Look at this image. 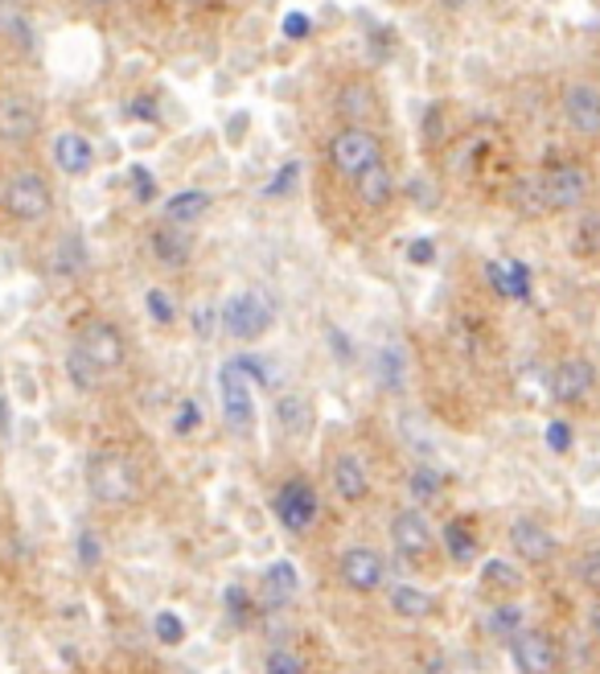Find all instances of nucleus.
I'll list each match as a JSON object with an SVG mask.
<instances>
[{"label": "nucleus", "mask_w": 600, "mask_h": 674, "mask_svg": "<svg viewBox=\"0 0 600 674\" xmlns=\"http://www.w3.org/2000/svg\"><path fill=\"white\" fill-rule=\"evenodd\" d=\"M87 489L95 502L128 506L140 494V469L124 452H95L87 461Z\"/></svg>", "instance_id": "nucleus-1"}, {"label": "nucleus", "mask_w": 600, "mask_h": 674, "mask_svg": "<svg viewBox=\"0 0 600 674\" xmlns=\"http://www.w3.org/2000/svg\"><path fill=\"white\" fill-rule=\"evenodd\" d=\"M218 321H223V334L235 337V341H260L267 329H272V300L255 292V288H247V292H235V297H226V304L218 309Z\"/></svg>", "instance_id": "nucleus-2"}, {"label": "nucleus", "mask_w": 600, "mask_h": 674, "mask_svg": "<svg viewBox=\"0 0 600 674\" xmlns=\"http://www.w3.org/2000/svg\"><path fill=\"white\" fill-rule=\"evenodd\" d=\"M272 514L280 519V526L288 535H309L321 514V498H317V489H313V482L288 477V482L272 494Z\"/></svg>", "instance_id": "nucleus-3"}, {"label": "nucleus", "mask_w": 600, "mask_h": 674, "mask_svg": "<svg viewBox=\"0 0 600 674\" xmlns=\"http://www.w3.org/2000/svg\"><path fill=\"white\" fill-rule=\"evenodd\" d=\"M4 210H9L17 223H41V219H50V210H54V189H50V182H46L41 173H34V168L13 173L9 186H4Z\"/></svg>", "instance_id": "nucleus-4"}, {"label": "nucleus", "mask_w": 600, "mask_h": 674, "mask_svg": "<svg viewBox=\"0 0 600 674\" xmlns=\"http://www.w3.org/2000/svg\"><path fill=\"white\" fill-rule=\"evenodd\" d=\"M75 350L91 362L99 375H108V371H120V366H124V358H128V341H124V334L115 329L112 321L95 317L75 334Z\"/></svg>", "instance_id": "nucleus-5"}, {"label": "nucleus", "mask_w": 600, "mask_h": 674, "mask_svg": "<svg viewBox=\"0 0 600 674\" xmlns=\"http://www.w3.org/2000/svg\"><path fill=\"white\" fill-rule=\"evenodd\" d=\"M218 403H223L226 428H235V432L255 428V387H251V378L235 366V358H226L223 366H218Z\"/></svg>", "instance_id": "nucleus-6"}, {"label": "nucleus", "mask_w": 600, "mask_h": 674, "mask_svg": "<svg viewBox=\"0 0 600 674\" xmlns=\"http://www.w3.org/2000/svg\"><path fill=\"white\" fill-rule=\"evenodd\" d=\"M329 161L338 173L346 177H358L362 168H371L375 161H383V145H378V136L371 128H341L334 140H329Z\"/></svg>", "instance_id": "nucleus-7"}, {"label": "nucleus", "mask_w": 600, "mask_h": 674, "mask_svg": "<svg viewBox=\"0 0 600 674\" xmlns=\"http://www.w3.org/2000/svg\"><path fill=\"white\" fill-rule=\"evenodd\" d=\"M539 186H543V202H547V214H551V210L580 207L584 198H588V189H592V177H588V168L584 165L563 161V165L539 173Z\"/></svg>", "instance_id": "nucleus-8"}, {"label": "nucleus", "mask_w": 600, "mask_h": 674, "mask_svg": "<svg viewBox=\"0 0 600 674\" xmlns=\"http://www.w3.org/2000/svg\"><path fill=\"white\" fill-rule=\"evenodd\" d=\"M338 572H341V584L358 592V597H371L383 588L387 581V560L378 556L375 547H346L338 560Z\"/></svg>", "instance_id": "nucleus-9"}, {"label": "nucleus", "mask_w": 600, "mask_h": 674, "mask_svg": "<svg viewBox=\"0 0 600 674\" xmlns=\"http://www.w3.org/2000/svg\"><path fill=\"white\" fill-rule=\"evenodd\" d=\"M510 662L518 674H555L560 671V646L543 629H523L510 637Z\"/></svg>", "instance_id": "nucleus-10"}, {"label": "nucleus", "mask_w": 600, "mask_h": 674, "mask_svg": "<svg viewBox=\"0 0 600 674\" xmlns=\"http://www.w3.org/2000/svg\"><path fill=\"white\" fill-rule=\"evenodd\" d=\"M391 544L403 560L420 563V560H428L432 547L440 544V539L432 535L428 519H424L420 510H399V514L391 519Z\"/></svg>", "instance_id": "nucleus-11"}, {"label": "nucleus", "mask_w": 600, "mask_h": 674, "mask_svg": "<svg viewBox=\"0 0 600 674\" xmlns=\"http://www.w3.org/2000/svg\"><path fill=\"white\" fill-rule=\"evenodd\" d=\"M507 539H510V547H514V556L523 563H530V567H543V563H551L555 560V551H560L555 535H551L539 519H514Z\"/></svg>", "instance_id": "nucleus-12"}, {"label": "nucleus", "mask_w": 600, "mask_h": 674, "mask_svg": "<svg viewBox=\"0 0 600 674\" xmlns=\"http://www.w3.org/2000/svg\"><path fill=\"white\" fill-rule=\"evenodd\" d=\"M597 387V366L588 358H563L551 371V395L555 403H584Z\"/></svg>", "instance_id": "nucleus-13"}, {"label": "nucleus", "mask_w": 600, "mask_h": 674, "mask_svg": "<svg viewBox=\"0 0 600 674\" xmlns=\"http://www.w3.org/2000/svg\"><path fill=\"white\" fill-rule=\"evenodd\" d=\"M329 482H334V494H338L346 506L362 502L371 494V469L358 452H338L334 465H329Z\"/></svg>", "instance_id": "nucleus-14"}, {"label": "nucleus", "mask_w": 600, "mask_h": 674, "mask_svg": "<svg viewBox=\"0 0 600 674\" xmlns=\"http://www.w3.org/2000/svg\"><path fill=\"white\" fill-rule=\"evenodd\" d=\"M38 124H41L38 108H34L25 95H4V99H0V140H4V145H25V140H34Z\"/></svg>", "instance_id": "nucleus-15"}, {"label": "nucleus", "mask_w": 600, "mask_h": 674, "mask_svg": "<svg viewBox=\"0 0 600 674\" xmlns=\"http://www.w3.org/2000/svg\"><path fill=\"white\" fill-rule=\"evenodd\" d=\"M563 115L580 136H600V87L592 83H576L563 95Z\"/></svg>", "instance_id": "nucleus-16"}, {"label": "nucleus", "mask_w": 600, "mask_h": 674, "mask_svg": "<svg viewBox=\"0 0 600 674\" xmlns=\"http://www.w3.org/2000/svg\"><path fill=\"white\" fill-rule=\"evenodd\" d=\"M50 152H54V165L62 168L66 177H83V173H91V165H95V145L83 132H58Z\"/></svg>", "instance_id": "nucleus-17"}, {"label": "nucleus", "mask_w": 600, "mask_h": 674, "mask_svg": "<svg viewBox=\"0 0 600 674\" xmlns=\"http://www.w3.org/2000/svg\"><path fill=\"white\" fill-rule=\"evenodd\" d=\"M354 194H358V202L366 210H383V207H391V198H395V173L383 161H375L371 168H362L354 177Z\"/></svg>", "instance_id": "nucleus-18"}, {"label": "nucleus", "mask_w": 600, "mask_h": 674, "mask_svg": "<svg viewBox=\"0 0 600 674\" xmlns=\"http://www.w3.org/2000/svg\"><path fill=\"white\" fill-rule=\"evenodd\" d=\"M300 592V572L292 560H272L263 567V604L267 609H280Z\"/></svg>", "instance_id": "nucleus-19"}, {"label": "nucleus", "mask_w": 600, "mask_h": 674, "mask_svg": "<svg viewBox=\"0 0 600 674\" xmlns=\"http://www.w3.org/2000/svg\"><path fill=\"white\" fill-rule=\"evenodd\" d=\"M50 267H54L58 280H78V276H87V267H91L87 244H83L78 235H62V239H58V244H54Z\"/></svg>", "instance_id": "nucleus-20"}, {"label": "nucleus", "mask_w": 600, "mask_h": 674, "mask_svg": "<svg viewBox=\"0 0 600 674\" xmlns=\"http://www.w3.org/2000/svg\"><path fill=\"white\" fill-rule=\"evenodd\" d=\"M272 415H276V424L284 428V436H292V440H300L304 432H313V403L297 391L280 395L276 408H272Z\"/></svg>", "instance_id": "nucleus-21"}, {"label": "nucleus", "mask_w": 600, "mask_h": 674, "mask_svg": "<svg viewBox=\"0 0 600 674\" xmlns=\"http://www.w3.org/2000/svg\"><path fill=\"white\" fill-rule=\"evenodd\" d=\"M152 255L165 263V267H186L189 255H193V244L182 226H157L152 230Z\"/></svg>", "instance_id": "nucleus-22"}, {"label": "nucleus", "mask_w": 600, "mask_h": 674, "mask_svg": "<svg viewBox=\"0 0 600 674\" xmlns=\"http://www.w3.org/2000/svg\"><path fill=\"white\" fill-rule=\"evenodd\" d=\"M207 210H210V194H207V189H177V194H170V198H165V223L182 226V230H186V226L198 223Z\"/></svg>", "instance_id": "nucleus-23"}, {"label": "nucleus", "mask_w": 600, "mask_h": 674, "mask_svg": "<svg viewBox=\"0 0 600 674\" xmlns=\"http://www.w3.org/2000/svg\"><path fill=\"white\" fill-rule=\"evenodd\" d=\"M432 609H436V597H432L428 588H420V584H395L391 588V613L403 621H424L432 617Z\"/></svg>", "instance_id": "nucleus-24"}, {"label": "nucleus", "mask_w": 600, "mask_h": 674, "mask_svg": "<svg viewBox=\"0 0 600 674\" xmlns=\"http://www.w3.org/2000/svg\"><path fill=\"white\" fill-rule=\"evenodd\" d=\"M489 284L510 300H526L530 297V272H526V263H489Z\"/></svg>", "instance_id": "nucleus-25"}, {"label": "nucleus", "mask_w": 600, "mask_h": 674, "mask_svg": "<svg viewBox=\"0 0 600 674\" xmlns=\"http://www.w3.org/2000/svg\"><path fill=\"white\" fill-rule=\"evenodd\" d=\"M440 544L449 551L452 563H473L477 560V539H473V531L461 519H452L445 531H440Z\"/></svg>", "instance_id": "nucleus-26"}, {"label": "nucleus", "mask_w": 600, "mask_h": 674, "mask_svg": "<svg viewBox=\"0 0 600 674\" xmlns=\"http://www.w3.org/2000/svg\"><path fill=\"white\" fill-rule=\"evenodd\" d=\"M338 112L346 115V120H354V128H358L366 115H375V91H371L366 83H350V87L338 95Z\"/></svg>", "instance_id": "nucleus-27"}, {"label": "nucleus", "mask_w": 600, "mask_h": 674, "mask_svg": "<svg viewBox=\"0 0 600 674\" xmlns=\"http://www.w3.org/2000/svg\"><path fill=\"white\" fill-rule=\"evenodd\" d=\"M486 629L498 637H518L526 629L523 625V609L518 604H510V600H493V609L486 613Z\"/></svg>", "instance_id": "nucleus-28"}, {"label": "nucleus", "mask_w": 600, "mask_h": 674, "mask_svg": "<svg viewBox=\"0 0 600 674\" xmlns=\"http://www.w3.org/2000/svg\"><path fill=\"white\" fill-rule=\"evenodd\" d=\"M375 371H378V383L391 395H399L408 387V378H403V350H399V346H383V350H378Z\"/></svg>", "instance_id": "nucleus-29"}, {"label": "nucleus", "mask_w": 600, "mask_h": 674, "mask_svg": "<svg viewBox=\"0 0 600 674\" xmlns=\"http://www.w3.org/2000/svg\"><path fill=\"white\" fill-rule=\"evenodd\" d=\"M408 494H412V502H436L440 494H445V473L440 469H432V465H420L408 477Z\"/></svg>", "instance_id": "nucleus-30"}, {"label": "nucleus", "mask_w": 600, "mask_h": 674, "mask_svg": "<svg viewBox=\"0 0 600 674\" xmlns=\"http://www.w3.org/2000/svg\"><path fill=\"white\" fill-rule=\"evenodd\" d=\"M482 584H486V588H502V592H518V588H523V572L507 560H489L486 567H482Z\"/></svg>", "instance_id": "nucleus-31"}, {"label": "nucleus", "mask_w": 600, "mask_h": 674, "mask_svg": "<svg viewBox=\"0 0 600 674\" xmlns=\"http://www.w3.org/2000/svg\"><path fill=\"white\" fill-rule=\"evenodd\" d=\"M235 366L251 378V387H276L280 383V371L267 362V358H255V354H239L235 358Z\"/></svg>", "instance_id": "nucleus-32"}, {"label": "nucleus", "mask_w": 600, "mask_h": 674, "mask_svg": "<svg viewBox=\"0 0 600 674\" xmlns=\"http://www.w3.org/2000/svg\"><path fill=\"white\" fill-rule=\"evenodd\" d=\"M66 378L75 383L78 391H95V387L103 383V375L95 371V366H91V362H87V358L78 354L75 346H71V354H66Z\"/></svg>", "instance_id": "nucleus-33"}, {"label": "nucleus", "mask_w": 600, "mask_h": 674, "mask_svg": "<svg viewBox=\"0 0 600 674\" xmlns=\"http://www.w3.org/2000/svg\"><path fill=\"white\" fill-rule=\"evenodd\" d=\"M152 634H157L161 646H182L189 637V629H186V621H182V613H170V609H165V613L152 617Z\"/></svg>", "instance_id": "nucleus-34"}, {"label": "nucleus", "mask_w": 600, "mask_h": 674, "mask_svg": "<svg viewBox=\"0 0 600 674\" xmlns=\"http://www.w3.org/2000/svg\"><path fill=\"white\" fill-rule=\"evenodd\" d=\"M514 207L523 210V214H547L543 186H539V173H535V177H523V182L514 186Z\"/></svg>", "instance_id": "nucleus-35"}, {"label": "nucleus", "mask_w": 600, "mask_h": 674, "mask_svg": "<svg viewBox=\"0 0 600 674\" xmlns=\"http://www.w3.org/2000/svg\"><path fill=\"white\" fill-rule=\"evenodd\" d=\"M145 309H149V317L157 321V325H173V321H177V304H173V297L165 288H149V292H145Z\"/></svg>", "instance_id": "nucleus-36"}, {"label": "nucleus", "mask_w": 600, "mask_h": 674, "mask_svg": "<svg viewBox=\"0 0 600 674\" xmlns=\"http://www.w3.org/2000/svg\"><path fill=\"white\" fill-rule=\"evenodd\" d=\"M543 440H547V449L555 452V457H563V452L576 449V428H572L567 420H551V424L543 428Z\"/></svg>", "instance_id": "nucleus-37"}, {"label": "nucleus", "mask_w": 600, "mask_h": 674, "mask_svg": "<svg viewBox=\"0 0 600 674\" xmlns=\"http://www.w3.org/2000/svg\"><path fill=\"white\" fill-rule=\"evenodd\" d=\"M198 428H202V403H193V399L177 403V412H173V432H177V436H193Z\"/></svg>", "instance_id": "nucleus-38"}, {"label": "nucleus", "mask_w": 600, "mask_h": 674, "mask_svg": "<svg viewBox=\"0 0 600 674\" xmlns=\"http://www.w3.org/2000/svg\"><path fill=\"white\" fill-rule=\"evenodd\" d=\"M576 576H580L584 588L600 592V547H588L580 560H576Z\"/></svg>", "instance_id": "nucleus-39"}, {"label": "nucleus", "mask_w": 600, "mask_h": 674, "mask_svg": "<svg viewBox=\"0 0 600 674\" xmlns=\"http://www.w3.org/2000/svg\"><path fill=\"white\" fill-rule=\"evenodd\" d=\"M297 177H300V161H288V165H284L280 173H276V177L263 186V194H267V198H284L288 189L297 186Z\"/></svg>", "instance_id": "nucleus-40"}, {"label": "nucleus", "mask_w": 600, "mask_h": 674, "mask_svg": "<svg viewBox=\"0 0 600 674\" xmlns=\"http://www.w3.org/2000/svg\"><path fill=\"white\" fill-rule=\"evenodd\" d=\"M267 674H309V671H304L300 654H292V650H272L267 654Z\"/></svg>", "instance_id": "nucleus-41"}, {"label": "nucleus", "mask_w": 600, "mask_h": 674, "mask_svg": "<svg viewBox=\"0 0 600 674\" xmlns=\"http://www.w3.org/2000/svg\"><path fill=\"white\" fill-rule=\"evenodd\" d=\"M128 182H132V194H136L140 202H152V198H157V182H152V173L145 165H132Z\"/></svg>", "instance_id": "nucleus-42"}, {"label": "nucleus", "mask_w": 600, "mask_h": 674, "mask_svg": "<svg viewBox=\"0 0 600 674\" xmlns=\"http://www.w3.org/2000/svg\"><path fill=\"white\" fill-rule=\"evenodd\" d=\"M223 321H218V309L214 304H198L193 309V329H198V337L207 341V337H214V329H218Z\"/></svg>", "instance_id": "nucleus-43"}, {"label": "nucleus", "mask_w": 600, "mask_h": 674, "mask_svg": "<svg viewBox=\"0 0 600 674\" xmlns=\"http://www.w3.org/2000/svg\"><path fill=\"white\" fill-rule=\"evenodd\" d=\"M223 600H226V613H230V621H239V625H243L247 613H251V600H247L243 588H239V584H235V588H226Z\"/></svg>", "instance_id": "nucleus-44"}, {"label": "nucleus", "mask_w": 600, "mask_h": 674, "mask_svg": "<svg viewBox=\"0 0 600 674\" xmlns=\"http://www.w3.org/2000/svg\"><path fill=\"white\" fill-rule=\"evenodd\" d=\"M75 551H78V563H83V567H95V563L103 560V551H99V544H95L91 531H83V535H78Z\"/></svg>", "instance_id": "nucleus-45"}, {"label": "nucleus", "mask_w": 600, "mask_h": 674, "mask_svg": "<svg viewBox=\"0 0 600 674\" xmlns=\"http://www.w3.org/2000/svg\"><path fill=\"white\" fill-rule=\"evenodd\" d=\"M309 34H313V21L304 17V13H288V17H284V38L304 41Z\"/></svg>", "instance_id": "nucleus-46"}, {"label": "nucleus", "mask_w": 600, "mask_h": 674, "mask_svg": "<svg viewBox=\"0 0 600 674\" xmlns=\"http://www.w3.org/2000/svg\"><path fill=\"white\" fill-rule=\"evenodd\" d=\"M580 251H600V214H588L580 223Z\"/></svg>", "instance_id": "nucleus-47"}, {"label": "nucleus", "mask_w": 600, "mask_h": 674, "mask_svg": "<svg viewBox=\"0 0 600 674\" xmlns=\"http://www.w3.org/2000/svg\"><path fill=\"white\" fill-rule=\"evenodd\" d=\"M408 260L420 263V267H428V263L436 260V244H432V239H412V244H408Z\"/></svg>", "instance_id": "nucleus-48"}, {"label": "nucleus", "mask_w": 600, "mask_h": 674, "mask_svg": "<svg viewBox=\"0 0 600 674\" xmlns=\"http://www.w3.org/2000/svg\"><path fill=\"white\" fill-rule=\"evenodd\" d=\"M0 29H9V34H13V38L21 41V46H29V34H25V21L13 17L9 9H0Z\"/></svg>", "instance_id": "nucleus-49"}, {"label": "nucleus", "mask_w": 600, "mask_h": 674, "mask_svg": "<svg viewBox=\"0 0 600 674\" xmlns=\"http://www.w3.org/2000/svg\"><path fill=\"white\" fill-rule=\"evenodd\" d=\"M329 350H338L341 362H354V346H350V337L341 329H329Z\"/></svg>", "instance_id": "nucleus-50"}, {"label": "nucleus", "mask_w": 600, "mask_h": 674, "mask_svg": "<svg viewBox=\"0 0 600 674\" xmlns=\"http://www.w3.org/2000/svg\"><path fill=\"white\" fill-rule=\"evenodd\" d=\"M588 625H592V634L600 637V600L592 604V609H588Z\"/></svg>", "instance_id": "nucleus-51"}, {"label": "nucleus", "mask_w": 600, "mask_h": 674, "mask_svg": "<svg viewBox=\"0 0 600 674\" xmlns=\"http://www.w3.org/2000/svg\"><path fill=\"white\" fill-rule=\"evenodd\" d=\"M177 674H198V671H189V666H182V671H177Z\"/></svg>", "instance_id": "nucleus-52"}, {"label": "nucleus", "mask_w": 600, "mask_h": 674, "mask_svg": "<svg viewBox=\"0 0 600 674\" xmlns=\"http://www.w3.org/2000/svg\"><path fill=\"white\" fill-rule=\"evenodd\" d=\"M445 4H461V0H445Z\"/></svg>", "instance_id": "nucleus-53"}, {"label": "nucleus", "mask_w": 600, "mask_h": 674, "mask_svg": "<svg viewBox=\"0 0 600 674\" xmlns=\"http://www.w3.org/2000/svg\"><path fill=\"white\" fill-rule=\"evenodd\" d=\"M91 4H108V0H91Z\"/></svg>", "instance_id": "nucleus-54"}]
</instances>
